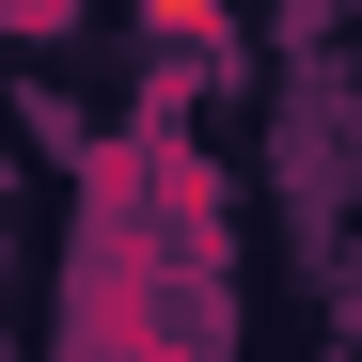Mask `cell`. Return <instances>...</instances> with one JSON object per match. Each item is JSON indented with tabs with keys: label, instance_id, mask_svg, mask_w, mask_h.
I'll list each match as a JSON object with an SVG mask.
<instances>
[{
	"label": "cell",
	"instance_id": "cell-1",
	"mask_svg": "<svg viewBox=\"0 0 362 362\" xmlns=\"http://www.w3.org/2000/svg\"><path fill=\"white\" fill-rule=\"evenodd\" d=\"M47 362H173V268L142 236L127 127L79 158V268H64V346H47Z\"/></svg>",
	"mask_w": 362,
	"mask_h": 362
}]
</instances>
